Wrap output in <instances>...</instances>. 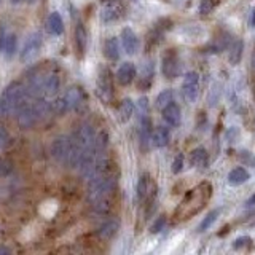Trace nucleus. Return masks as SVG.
<instances>
[{"label": "nucleus", "instance_id": "1", "mask_svg": "<svg viewBox=\"0 0 255 255\" xmlns=\"http://www.w3.org/2000/svg\"><path fill=\"white\" fill-rule=\"evenodd\" d=\"M211 194H212V187L207 182L198 185L196 189H193L185 196V199L182 201V206L177 211V216H180V219H189L190 216H194V214L199 212L206 206Z\"/></svg>", "mask_w": 255, "mask_h": 255}, {"label": "nucleus", "instance_id": "2", "mask_svg": "<svg viewBox=\"0 0 255 255\" xmlns=\"http://www.w3.org/2000/svg\"><path fill=\"white\" fill-rule=\"evenodd\" d=\"M26 100H31V97L26 95L24 86H21L18 82L10 83L0 96V115L15 113L18 107Z\"/></svg>", "mask_w": 255, "mask_h": 255}, {"label": "nucleus", "instance_id": "3", "mask_svg": "<svg viewBox=\"0 0 255 255\" xmlns=\"http://www.w3.org/2000/svg\"><path fill=\"white\" fill-rule=\"evenodd\" d=\"M113 184H115V179H112L110 176H107V174L93 177L90 189H88V198H90L91 203L102 201L113 189Z\"/></svg>", "mask_w": 255, "mask_h": 255}, {"label": "nucleus", "instance_id": "4", "mask_svg": "<svg viewBox=\"0 0 255 255\" xmlns=\"http://www.w3.org/2000/svg\"><path fill=\"white\" fill-rule=\"evenodd\" d=\"M42 43H43L42 33H38V32L31 33V35L26 38L24 46H23V50H21V61L23 63H31L32 59L40 53Z\"/></svg>", "mask_w": 255, "mask_h": 255}, {"label": "nucleus", "instance_id": "5", "mask_svg": "<svg viewBox=\"0 0 255 255\" xmlns=\"http://www.w3.org/2000/svg\"><path fill=\"white\" fill-rule=\"evenodd\" d=\"M70 147H72V139L67 137V136H59L53 140V144L50 147V153L53 159L56 163H65L67 157H69V152H70Z\"/></svg>", "mask_w": 255, "mask_h": 255}, {"label": "nucleus", "instance_id": "6", "mask_svg": "<svg viewBox=\"0 0 255 255\" xmlns=\"http://www.w3.org/2000/svg\"><path fill=\"white\" fill-rule=\"evenodd\" d=\"M182 95L187 102H194L199 95V75L196 72H189L182 83Z\"/></svg>", "mask_w": 255, "mask_h": 255}, {"label": "nucleus", "instance_id": "7", "mask_svg": "<svg viewBox=\"0 0 255 255\" xmlns=\"http://www.w3.org/2000/svg\"><path fill=\"white\" fill-rule=\"evenodd\" d=\"M161 70L166 78H176L180 73V61L174 50H167L163 56V64H161Z\"/></svg>", "mask_w": 255, "mask_h": 255}, {"label": "nucleus", "instance_id": "8", "mask_svg": "<svg viewBox=\"0 0 255 255\" xmlns=\"http://www.w3.org/2000/svg\"><path fill=\"white\" fill-rule=\"evenodd\" d=\"M97 93L104 100H109L113 95V80L112 72L109 69H100V73L97 77Z\"/></svg>", "mask_w": 255, "mask_h": 255}, {"label": "nucleus", "instance_id": "9", "mask_svg": "<svg viewBox=\"0 0 255 255\" xmlns=\"http://www.w3.org/2000/svg\"><path fill=\"white\" fill-rule=\"evenodd\" d=\"M95 139H96V131L90 125H82L72 137L73 142L82 147L83 150L95 144Z\"/></svg>", "mask_w": 255, "mask_h": 255}, {"label": "nucleus", "instance_id": "10", "mask_svg": "<svg viewBox=\"0 0 255 255\" xmlns=\"http://www.w3.org/2000/svg\"><path fill=\"white\" fill-rule=\"evenodd\" d=\"M122 46H123L126 55H136V53L139 51L140 42H139L137 33L132 29L125 28L122 31Z\"/></svg>", "mask_w": 255, "mask_h": 255}, {"label": "nucleus", "instance_id": "11", "mask_svg": "<svg viewBox=\"0 0 255 255\" xmlns=\"http://www.w3.org/2000/svg\"><path fill=\"white\" fill-rule=\"evenodd\" d=\"M163 118H164V122L172 126V128H177L180 125V120H182V112H180V107L174 102H169L166 107H163Z\"/></svg>", "mask_w": 255, "mask_h": 255}, {"label": "nucleus", "instance_id": "12", "mask_svg": "<svg viewBox=\"0 0 255 255\" xmlns=\"http://www.w3.org/2000/svg\"><path fill=\"white\" fill-rule=\"evenodd\" d=\"M136 65L132 63H123L120 65V69L117 70V80L122 85H131L134 82V78H136Z\"/></svg>", "mask_w": 255, "mask_h": 255}, {"label": "nucleus", "instance_id": "13", "mask_svg": "<svg viewBox=\"0 0 255 255\" xmlns=\"http://www.w3.org/2000/svg\"><path fill=\"white\" fill-rule=\"evenodd\" d=\"M137 199L139 201H144L150 196V194L155 193V185L152 184V179L149 174H142L139 179V182H137Z\"/></svg>", "mask_w": 255, "mask_h": 255}, {"label": "nucleus", "instance_id": "14", "mask_svg": "<svg viewBox=\"0 0 255 255\" xmlns=\"http://www.w3.org/2000/svg\"><path fill=\"white\" fill-rule=\"evenodd\" d=\"M171 140V131L169 128L166 126H158L155 131L152 132V140L150 142L153 144V147H157V149H163L167 144H169Z\"/></svg>", "mask_w": 255, "mask_h": 255}, {"label": "nucleus", "instance_id": "15", "mask_svg": "<svg viewBox=\"0 0 255 255\" xmlns=\"http://www.w3.org/2000/svg\"><path fill=\"white\" fill-rule=\"evenodd\" d=\"M43 80H45L43 75H33V77H31L28 80V85L24 86V91H26V95H28L31 99L38 97L40 95H42V91H43Z\"/></svg>", "mask_w": 255, "mask_h": 255}, {"label": "nucleus", "instance_id": "16", "mask_svg": "<svg viewBox=\"0 0 255 255\" xmlns=\"http://www.w3.org/2000/svg\"><path fill=\"white\" fill-rule=\"evenodd\" d=\"M46 32L51 35H61L64 32V19L58 11H53L46 19Z\"/></svg>", "mask_w": 255, "mask_h": 255}, {"label": "nucleus", "instance_id": "17", "mask_svg": "<svg viewBox=\"0 0 255 255\" xmlns=\"http://www.w3.org/2000/svg\"><path fill=\"white\" fill-rule=\"evenodd\" d=\"M59 90H61V78H59L56 73H51V75L45 77L42 95H45L46 97H51V96H56Z\"/></svg>", "mask_w": 255, "mask_h": 255}, {"label": "nucleus", "instance_id": "18", "mask_svg": "<svg viewBox=\"0 0 255 255\" xmlns=\"http://www.w3.org/2000/svg\"><path fill=\"white\" fill-rule=\"evenodd\" d=\"M63 99H64V102H65L67 112H69V110L77 109V107L82 104L83 95H82V91H80L78 88H69L63 95Z\"/></svg>", "mask_w": 255, "mask_h": 255}, {"label": "nucleus", "instance_id": "19", "mask_svg": "<svg viewBox=\"0 0 255 255\" xmlns=\"http://www.w3.org/2000/svg\"><path fill=\"white\" fill-rule=\"evenodd\" d=\"M32 113L35 123H38L40 120H43L48 113H51V102L45 99H37L35 102L32 100Z\"/></svg>", "mask_w": 255, "mask_h": 255}, {"label": "nucleus", "instance_id": "20", "mask_svg": "<svg viewBox=\"0 0 255 255\" xmlns=\"http://www.w3.org/2000/svg\"><path fill=\"white\" fill-rule=\"evenodd\" d=\"M122 13H123L122 6H120L118 3H115V2H110L102 8L100 18H102V21H105V23H112V21H117V19L122 16Z\"/></svg>", "mask_w": 255, "mask_h": 255}, {"label": "nucleus", "instance_id": "21", "mask_svg": "<svg viewBox=\"0 0 255 255\" xmlns=\"http://www.w3.org/2000/svg\"><path fill=\"white\" fill-rule=\"evenodd\" d=\"M249 177H251V174L246 167H234V169L228 174V184L234 185V187L243 185L249 180Z\"/></svg>", "mask_w": 255, "mask_h": 255}, {"label": "nucleus", "instance_id": "22", "mask_svg": "<svg viewBox=\"0 0 255 255\" xmlns=\"http://www.w3.org/2000/svg\"><path fill=\"white\" fill-rule=\"evenodd\" d=\"M104 55L109 61H117L120 58V42L117 37H110L104 43Z\"/></svg>", "mask_w": 255, "mask_h": 255}, {"label": "nucleus", "instance_id": "23", "mask_svg": "<svg viewBox=\"0 0 255 255\" xmlns=\"http://www.w3.org/2000/svg\"><path fill=\"white\" fill-rule=\"evenodd\" d=\"M134 110H136V105H134V102L131 99H123L122 104H120L118 107V115H120V120H122L123 123L129 122V120L132 118L134 115Z\"/></svg>", "mask_w": 255, "mask_h": 255}, {"label": "nucleus", "instance_id": "24", "mask_svg": "<svg viewBox=\"0 0 255 255\" xmlns=\"http://www.w3.org/2000/svg\"><path fill=\"white\" fill-rule=\"evenodd\" d=\"M118 228H120V223H118V220L115 219H109V220H105V222L100 225L99 228V234L102 238H112V236H115L117 231H118Z\"/></svg>", "mask_w": 255, "mask_h": 255}, {"label": "nucleus", "instance_id": "25", "mask_svg": "<svg viewBox=\"0 0 255 255\" xmlns=\"http://www.w3.org/2000/svg\"><path fill=\"white\" fill-rule=\"evenodd\" d=\"M190 163L194 167H206L207 164V152L204 147H198L190 153Z\"/></svg>", "mask_w": 255, "mask_h": 255}, {"label": "nucleus", "instance_id": "26", "mask_svg": "<svg viewBox=\"0 0 255 255\" xmlns=\"http://www.w3.org/2000/svg\"><path fill=\"white\" fill-rule=\"evenodd\" d=\"M243 53H244V42L243 40H236L230 48V56H228L230 64L238 65L241 63V59H243Z\"/></svg>", "mask_w": 255, "mask_h": 255}, {"label": "nucleus", "instance_id": "27", "mask_svg": "<svg viewBox=\"0 0 255 255\" xmlns=\"http://www.w3.org/2000/svg\"><path fill=\"white\" fill-rule=\"evenodd\" d=\"M2 51H5L6 59H11L13 56H15V53L18 51V38H16V35L10 33V35L5 37V43H3Z\"/></svg>", "mask_w": 255, "mask_h": 255}, {"label": "nucleus", "instance_id": "28", "mask_svg": "<svg viewBox=\"0 0 255 255\" xmlns=\"http://www.w3.org/2000/svg\"><path fill=\"white\" fill-rule=\"evenodd\" d=\"M219 214H220V211H219V209H214V211H211V212L207 214V216L204 217L203 222L199 223V226H198V231H199V233H203V231H206V230H209V228L214 225V222H216V220H217Z\"/></svg>", "mask_w": 255, "mask_h": 255}, {"label": "nucleus", "instance_id": "29", "mask_svg": "<svg viewBox=\"0 0 255 255\" xmlns=\"http://www.w3.org/2000/svg\"><path fill=\"white\" fill-rule=\"evenodd\" d=\"M172 97H174L172 90L161 91L159 95H158V97H157V107H158V109H163V107H166L169 102H172Z\"/></svg>", "mask_w": 255, "mask_h": 255}, {"label": "nucleus", "instance_id": "30", "mask_svg": "<svg viewBox=\"0 0 255 255\" xmlns=\"http://www.w3.org/2000/svg\"><path fill=\"white\" fill-rule=\"evenodd\" d=\"M149 99L147 97H140L139 102H137V112H139V122H142V120H147L150 118L149 117Z\"/></svg>", "mask_w": 255, "mask_h": 255}, {"label": "nucleus", "instance_id": "31", "mask_svg": "<svg viewBox=\"0 0 255 255\" xmlns=\"http://www.w3.org/2000/svg\"><path fill=\"white\" fill-rule=\"evenodd\" d=\"M75 38H77V46H78V51L83 53L86 48V31L83 29V26H78L77 31H75Z\"/></svg>", "mask_w": 255, "mask_h": 255}, {"label": "nucleus", "instance_id": "32", "mask_svg": "<svg viewBox=\"0 0 255 255\" xmlns=\"http://www.w3.org/2000/svg\"><path fill=\"white\" fill-rule=\"evenodd\" d=\"M239 159L243 161V164L255 167V157L252 155L249 150H241L239 152Z\"/></svg>", "mask_w": 255, "mask_h": 255}, {"label": "nucleus", "instance_id": "33", "mask_svg": "<svg viewBox=\"0 0 255 255\" xmlns=\"http://www.w3.org/2000/svg\"><path fill=\"white\" fill-rule=\"evenodd\" d=\"M247 246H252V239L249 236H241L233 243V249L241 251V249H246Z\"/></svg>", "mask_w": 255, "mask_h": 255}, {"label": "nucleus", "instance_id": "34", "mask_svg": "<svg viewBox=\"0 0 255 255\" xmlns=\"http://www.w3.org/2000/svg\"><path fill=\"white\" fill-rule=\"evenodd\" d=\"M214 6H216V2H214V0H201L199 13L201 15H209V13L214 10Z\"/></svg>", "mask_w": 255, "mask_h": 255}, {"label": "nucleus", "instance_id": "35", "mask_svg": "<svg viewBox=\"0 0 255 255\" xmlns=\"http://www.w3.org/2000/svg\"><path fill=\"white\" fill-rule=\"evenodd\" d=\"M164 225H166V217L161 216V217H158V219L155 220V222H153V225L150 226V231H152L153 234H157V233H159L161 230H163Z\"/></svg>", "mask_w": 255, "mask_h": 255}, {"label": "nucleus", "instance_id": "36", "mask_svg": "<svg viewBox=\"0 0 255 255\" xmlns=\"http://www.w3.org/2000/svg\"><path fill=\"white\" fill-rule=\"evenodd\" d=\"M182 169H184V157L177 155L176 158H174V161H172V172L179 174V172H182Z\"/></svg>", "mask_w": 255, "mask_h": 255}, {"label": "nucleus", "instance_id": "37", "mask_svg": "<svg viewBox=\"0 0 255 255\" xmlns=\"http://www.w3.org/2000/svg\"><path fill=\"white\" fill-rule=\"evenodd\" d=\"M11 169L10 163H6L5 159H0V176H5V174H8Z\"/></svg>", "mask_w": 255, "mask_h": 255}, {"label": "nucleus", "instance_id": "38", "mask_svg": "<svg viewBox=\"0 0 255 255\" xmlns=\"http://www.w3.org/2000/svg\"><path fill=\"white\" fill-rule=\"evenodd\" d=\"M5 142H6V132H5L3 128H0V150H2V147L5 145Z\"/></svg>", "mask_w": 255, "mask_h": 255}, {"label": "nucleus", "instance_id": "39", "mask_svg": "<svg viewBox=\"0 0 255 255\" xmlns=\"http://www.w3.org/2000/svg\"><path fill=\"white\" fill-rule=\"evenodd\" d=\"M249 28L251 29L255 28V8L251 10V15H249Z\"/></svg>", "mask_w": 255, "mask_h": 255}, {"label": "nucleus", "instance_id": "40", "mask_svg": "<svg viewBox=\"0 0 255 255\" xmlns=\"http://www.w3.org/2000/svg\"><path fill=\"white\" fill-rule=\"evenodd\" d=\"M5 33L2 32V33H0V51H2L3 50V43H5Z\"/></svg>", "mask_w": 255, "mask_h": 255}, {"label": "nucleus", "instance_id": "41", "mask_svg": "<svg viewBox=\"0 0 255 255\" xmlns=\"http://www.w3.org/2000/svg\"><path fill=\"white\" fill-rule=\"evenodd\" d=\"M255 204V194H252V196L247 199V203H246V206H254Z\"/></svg>", "mask_w": 255, "mask_h": 255}, {"label": "nucleus", "instance_id": "42", "mask_svg": "<svg viewBox=\"0 0 255 255\" xmlns=\"http://www.w3.org/2000/svg\"><path fill=\"white\" fill-rule=\"evenodd\" d=\"M10 249L8 247H3V246H0V255H5V254H8Z\"/></svg>", "mask_w": 255, "mask_h": 255}, {"label": "nucleus", "instance_id": "43", "mask_svg": "<svg viewBox=\"0 0 255 255\" xmlns=\"http://www.w3.org/2000/svg\"><path fill=\"white\" fill-rule=\"evenodd\" d=\"M252 64H254V69H255V48H254V56H252Z\"/></svg>", "mask_w": 255, "mask_h": 255}, {"label": "nucleus", "instance_id": "44", "mask_svg": "<svg viewBox=\"0 0 255 255\" xmlns=\"http://www.w3.org/2000/svg\"><path fill=\"white\" fill-rule=\"evenodd\" d=\"M11 2H13V3H19L21 0H11Z\"/></svg>", "mask_w": 255, "mask_h": 255}, {"label": "nucleus", "instance_id": "45", "mask_svg": "<svg viewBox=\"0 0 255 255\" xmlns=\"http://www.w3.org/2000/svg\"><path fill=\"white\" fill-rule=\"evenodd\" d=\"M28 2H33V0H28Z\"/></svg>", "mask_w": 255, "mask_h": 255}, {"label": "nucleus", "instance_id": "46", "mask_svg": "<svg viewBox=\"0 0 255 255\" xmlns=\"http://www.w3.org/2000/svg\"><path fill=\"white\" fill-rule=\"evenodd\" d=\"M107 2H112V0H107Z\"/></svg>", "mask_w": 255, "mask_h": 255}]
</instances>
